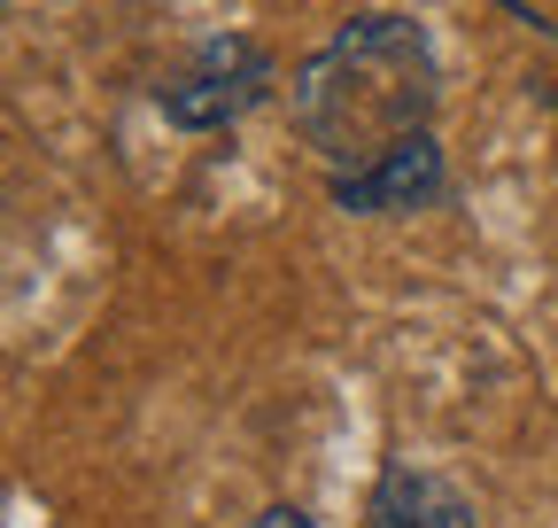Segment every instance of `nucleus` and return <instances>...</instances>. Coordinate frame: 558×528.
I'll list each match as a JSON object with an SVG mask.
<instances>
[{
	"mask_svg": "<svg viewBox=\"0 0 558 528\" xmlns=\"http://www.w3.org/2000/svg\"><path fill=\"white\" fill-rule=\"evenodd\" d=\"M435 101H442L435 39L411 16H388V9L349 16L288 86V117L326 156V171L380 164L396 141L435 124Z\"/></svg>",
	"mask_w": 558,
	"mask_h": 528,
	"instance_id": "nucleus-1",
	"label": "nucleus"
},
{
	"mask_svg": "<svg viewBox=\"0 0 558 528\" xmlns=\"http://www.w3.org/2000/svg\"><path fill=\"white\" fill-rule=\"evenodd\" d=\"M256 101H271V55L248 32H209L186 71L156 86V109L179 132H218V124L248 117Z\"/></svg>",
	"mask_w": 558,
	"mask_h": 528,
	"instance_id": "nucleus-2",
	"label": "nucleus"
},
{
	"mask_svg": "<svg viewBox=\"0 0 558 528\" xmlns=\"http://www.w3.org/2000/svg\"><path fill=\"white\" fill-rule=\"evenodd\" d=\"M326 194H333V211H349V218L427 211L435 194H442V148H435V132H411V141H396L365 171H326Z\"/></svg>",
	"mask_w": 558,
	"mask_h": 528,
	"instance_id": "nucleus-3",
	"label": "nucleus"
},
{
	"mask_svg": "<svg viewBox=\"0 0 558 528\" xmlns=\"http://www.w3.org/2000/svg\"><path fill=\"white\" fill-rule=\"evenodd\" d=\"M373 520L380 528H481L473 520V497L427 467H411V458H396V467L380 475L373 490Z\"/></svg>",
	"mask_w": 558,
	"mask_h": 528,
	"instance_id": "nucleus-4",
	"label": "nucleus"
},
{
	"mask_svg": "<svg viewBox=\"0 0 558 528\" xmlns=\"http://www.w3.org/2000/svg\"><path fill=\"white\" fill-rule=\"evenodd\" d=\"M248 528H311V520H303V513H295V505H264V513H256V520H248Z\"/></svg>",
	"mask_w": 558,
	"mask_h": 528,
	"instance_id": "nucleus-5",
	"label": "nucleus"
}]
</instances>
